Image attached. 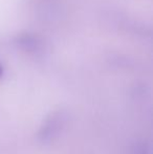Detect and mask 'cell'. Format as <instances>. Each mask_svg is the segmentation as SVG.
Returning <instances> with one entry per match:
<instances>
[{
  "label": "cell",
  "mask_w": 153,
  "mask_h": 154,
  "mask_svg": "<svg viewBox=\"0 0 153 154\" xmlns=\"http://www.w3.org/2000/svg\"><path fill=\"white\" fill-rule=\"evenodd\" d=\"M128 154H152V146L147 140H137L130 146Z\"/></svg>",
  "instance_id": "obj_2"
},
{
  "label": "cell",
  "mask_w": 153,
  "mask_h": 154,
  "mask_svg": "<svg viewBox=\"0 0 153 154\" xmlns=\"http://www.w3.org/2000/svg\"><path fill=\"white\" fill-rule=\"evenodd\" d=\"M68 121V113L64 109L51 111L41 124L37 132V140L41 145H49L57 140Z\"/></svg>",
  "instance_id": "obj_1"
},
{
  "label": "cell",
  "mask_w": 153,
  "mask_h": 154,
  "mask_svg": "<svg viewBox=\"0 0 153 154\" xmlns=\"http://www.w3.org/2000/svg\"><path fill=\"white\" fill-rule=\"evenodd\" d=\"M3 73H4V68L2 66V64H0V79L3 77Z\"/></svg>",
  "instance_id": "obj_3"
}]
</instances>
